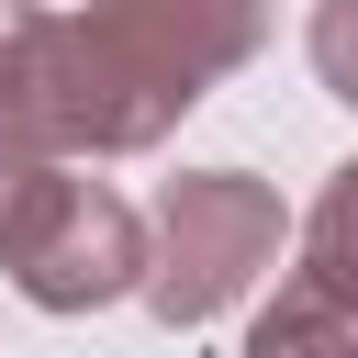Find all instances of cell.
<instances>
[{
	"mask_svg": "<svg viewBox=\"0 0 358 358\" xmlns=\"http://www.w3.org/2000/svg\"><path fill=\"white\" fill-rule=\"evenodd\" d=\"M268 45V0H90L34 11L0 67V123L45 157H145Z\"/></svg>",
	"mask_w": 358,
	"mask_h": 358,
	"instance_id": "6da1fadb",
	"label": "cell"
},
{
	"mask_svg": "<svg viewBox=\"0 0 358 358\" xmlns=\"http://www.w3.org/2000/svg\"><path fill=\"white\" fill-rule=\"evenodd\" d=\"M280 246H291V213H280V190L268 179H246V168H190V179H168L157 190V213H145V313L157 324H213V313H235L268 268H280Z\"/></svg>",
	"mask_w": 358,
	"mask_h": 358,
	"instance_id": "7a4b0ae2",
	"label": "cell"
},
{
	"mask_svg": "<svg viewBox=\"0 0 358 358\" xmlns=\"http://www.w3.org/2000/svg\"><path fill=\"white\" fill-rule=\"evenodd\" d=\"M0 268L34 313H101L145 280V213L101 179H78L67 157H45L11 201H0Z\"/></svg>",
	"mask_w": 358,
	"mask_h": 358,
	"instance_id": "3957f363",
	"label": "cell"
},
{
	"mask_svg": "<svg viewBox=\"0 0 358 358\" xmlns=\"http://www.w3.org/2000/svg\"><path fill=\"white\" fill-rule=\"evenodd\" d=\"M246 358H358V302L324 291V280H291V291L246 324Z\"/></svg>",
	"mask_w": 358,
	"mask_h": 358,
	"instance_id": "277c9868",
	"label": "cell"
},
{
	"mask_svg": "<svg viewBox=\"0 0 358 358\" xmlns=\"http://www.w3.org/2000/svg\"><path fill=\"white\" fill-rule=\"evenodd\" d=\"M302 280H324V291L358 302V157L324 179V201H313V224H302Z\"/></svg>",
	"mask_w": 358,
	"mask_h": 358,
	"instance_id": "5b68a950",
	"label": "cell"
},
{
	"mask_svg": "<svg viewBox=\"0 0 358 358\" xmlns=\"http://www.w3.org/2000/svg\"><path fill=\"white\" fill-rule=\"evenodd\" d=\"M302 45H313V78H324V90L358 112V0H313Z\"/></svg>",
	"mask_w": 358,
	"mask_h": 358,
	"instance_id": "8992f818",
	"label": "cell"
},
{
	"mask_svg": "<svg viewBox=\"0 0 358 358\" xmlns=\"http://www.w3.org/2000/svg\"><path fill=\"white\" fill-rule=\"evenodd\" d=\"M22 22H34V0H0V67H11V45H22Z\"/></svg>",
	"mask_w": 358,
	"mask_h": 358,
	"instance_id": "52a82bcc",
	"label": "cell"
}]
</instances>
